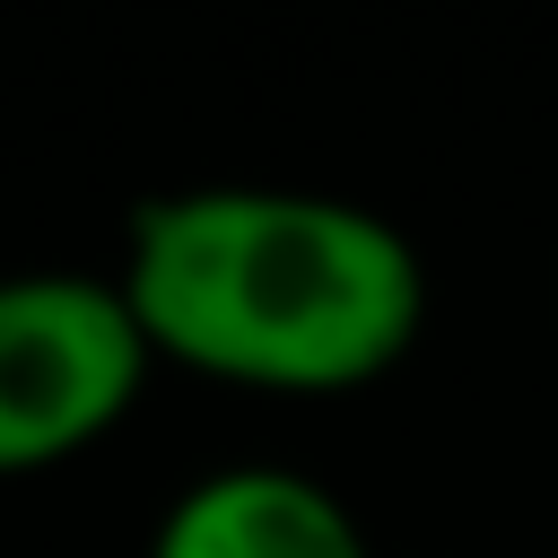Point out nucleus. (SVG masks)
Returning a JSON list of instances; mask_svg holds the SVG:
<instances>
[{"instance_id": "nucleus-1", "label": "nucleus", "mask_w": 558, "mask_h": 558, "mask_svg": "<svg viewBox=\"0 0 558 558\" xmlns=\"http://www.w3.org/2000/svg\"><path fill=\"white\" fill-rule=\"evenodd\" d=\"M113 279L157 366L262 401H349L427 331L418 244L305 183H183L122 218Z\"/></svg>"}, {"instance_id": "nucleus-2", "label": "nucleus", "mask_w": 558, "mask_h": 558, "mask_svg": "<svg viewBox=\"0 0 558 558\" xmlns=\"http://www.w3.org/2000/svg\"><path fill=\"white\" fill-rule=\"evenodd\" d=\"M148 375L157 349L113 270H0V480H44L122 436Z\"/></svg>"}, {"instance_id": "nucleus-3", "label": "nucleus", "mask_w": 558, "mask_h": 558, "mask_svg": "<svg viewBox=\"0 0 558 558\" xmlns=\"http://www.w3.org/2000/svg\"><path fill=\"white\" fill-rule=\"evenodd\" d=\"M140 558H375V541L323 471L253 453L192 471L157 506Z\"/></svg>"}, {"instance_id": "nucleus-4", "label": "nucleus", "mask_w": 558, "mask_h": 558, "mask_svg": "<svg viewBox=\"0 0 558 558\" xmlns=\"http://www.w3.org/2000/svg\"><path fill=\"white\" fill-rule=\"evenodd\" d=\"M549 305H558V288H549Z\"/></svg>"}]
</instances>
